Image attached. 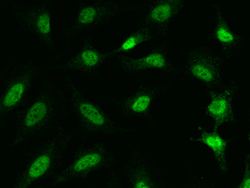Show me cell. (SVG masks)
<instances>
[{
    "label": "cell",
    "instance_id": "12",
    "mask_svg": "<svg viewBox=\"0 0 250 188\" xmlns=\"http://www.w3.org/2000/svg\"><path fill=\"white\" fill-rule=\"evenodd\" d=\"M187 5L182 0H157L137 4V24L150 29L162 40L171 26Z\"/></svg>",
    "mask_w": 250,
    "mask_h": 188
},
{
    "label": "cell",
    "instance_id": "6",
    "mask_svg": "<svg viewBox=\"0 0 250 188\" xmlns=\"http://www.w3.org/2000/svg\"><path fill=\"white\" fill-rule=\"evenodd\" d=\"M15 24L31 36L40 48L51 54L58 51L54 40V18L56 2L1 1Z\"/></svg>",
    "mask_w": 250,
    "mask_h": 188
},
{
    "label": "cell",
    "instance_id": "14",
    "mask_svg": "<svg viewBox=\"0 0 250 188\" xmlns=\"http://www.w3.org/2000/svg\"><path fill=\"white\" fill-rule=\"evenodd\" d=\"M240 86L236 82L225 80L220 86L208 90L206 93V113L213 122V129L233 125L238 121L237 101Z\"/></svg>",
    "mask_w": 250,
    "mask_h": 188
},
{
    "label": "cell",
    "instance_id": "15",
    "mask_svg": "<svg viewBox=\"0 0 250 188\" xmlns=\"http://www.w3.org/2000/svg\"><path fill=\"white\" fill-rule=\"evenodd\" d=\"M212 8L213 12L209 26L211 40L216 44L222 55L225 58L239 54L246 46L245 38L233 29L221 3H213Z\"/></svg>",
    "mask_w": 250,
    "mask_h": 188
},
{
    "label": "cell",
    "instance_id": "13",
    "mask_svg": "<svg viewBox=\"0 0 250 188\" xmlns=\"http://www.w3.org/2000/svg\"><path fill=\"white\" fill-rule=\"evenodd\" d=\"M123 74L131 78H137L148 72L156 71L165 74V77L178 74L176 61L170 50L164 45H159L146 54L123 58L118 61Z\"/></svg>",
    "mask_w": 250,
    "mask_h": 188
},
{
    "label": "cell",
    "instance_id": "19",
    "mask_svg": "<svg viewBox=\"0 0 250 188\" xmlns=\"http://www.w3.org/2000/svg\"><path fill=\"white\" fill-rule=\"evenodd\" d=\"M101 188H127L123 178L121 169H115L114 171H111Z\"/></svg>",
    "mask_w": 250,
    "mask_h": 188
},
{
    "label": "cell",
    "instance_id": "22",
    "mask_svg": "<svg viewBox=\"0 0 250 188\" xmlns=\"http://www.w3.org/2000/svg\"><path fill=\"white\" fill-rule=\"evenodd\" d=\"M48 188V187H47V186H46V185H44V186H41V187H40V188Z\"/></svg>",
    "mask_w": 250,
    "mask_h": 188
},
{
    "label": "cell",
    "instance_id": "3",
    "mask_svg": "<svg viewBox=\"0 0 250 188\" xmlns=\"http://www.w3.org/2000/svg\"><path fill=\"white\" fill-rule=\"evenodd\" d=\"M61 83L80 140L107 141L128 137L135 131L134 126L123 122L107 106L88 96L70 78L64 77Z\"/></svg>",
    "mask_w": 250,
    "mask_h": 188
},
{
    "label": "cell",
    "instance_id": "7",
    "mask_svg": "<svg viewBox=\"0 0 250 188\" xmlns=\"http://www.w3.org/2000/svg\"><path fill=\"white\" fill-rule=\"evenodd\" d=\"M127 8L126 3L97 0L79 3L72 17L62 27L60 40L66 47L91 39L95 32L120 17Z\"/></svg>",
    "mask_w": 250,
    "mask_h": 188
},
{
    "label": "cell",
    "instance_id": "20",
    "mask_svg": "<svg viewBox=\"0 0 250 188\" xmlns=\"http://www.w3.org/2000/svg\"><path fill=\"white\" fill-rule=\"evenodd\" d=\"M233 188H250V155L247 154L243 163V172Z\"/></svg>",
    "mask_w": 250,
    "mask_h": 188
},
{
    "label": "cell",
    "instance_id": "18",
    "mask_svg": "<svg viewBox=\"0 0 250 188\" xmlns=\"http://www.w3.org/2000/svg\"><path fill=\"white\" fill-rule=\"evenodd\" d=\"M179 188H217L213 181L205 175L192 169L183 172L179 180Z\"/></svg>",
    "mask_w": 250,
    "mask_h": 188
},
{
    "label": "cell",
    "instance_id": "5",
    "mask_svg": "<svg viewBox=\"0 0 250 188\" xmlns=\"http://www.w3.org/2000/svg\"><path fill=\"white\" fill-rule=\"evenodd\" d=\"M119 162L118 151L107 141H94L74 151L71 159L62 165L49 184L68 185L83 182L95 174L110 173Z\"/></svg>",
    "mask_w": 250,
    "mask_h": 188
},
{
    "label": "cell",
    "instance_id": "17",
    "mask_svg": "<svg viewBox=\"0 0 250 188\" xmlns=\"http://www.w3.org/2000/svg\"><path fill=\"white\" fill-rule=\"evenodd\" d=\"M157 40H160L152 30L143 26H137L136 29L126 34L120 43L108 49V59L110 61H119L123 58L130 56L143 46Z\"/></svg>",
    "mask_w": 250,
    "mask_h": 188
},
{
    "label": "cell",
    "instance_id": "4",
    "mask_svg": "<svg viewBox=\"0 0 250 188\" xmlns=\"http://www.w3.org/2000/svg\"><path fill=\"white\" fill-rule=\"evenodd\" d=\"M45 67L34 57H21L1 69L0 125L5 128L32 96L34 89L44 80Z\"/></svg>",
    "mask_w": 250,
    "mask_h": 188
},
{
    "label": "cell",
    "instance_id": "1",
    "mask_svg": "<svg viewBox=\"0 0 250 188\" xmlns=\"http://www.w3.org/2000/svg\"><path fill=\"white\" fill-rule=\"evenodd\" d=\"M69 113L62 83L43 80L12 121V148H25L41 135L64 122Z\"/></svg>",
    "mask_w": 250,
    "mask_h": 188
},
{
    "label": "cell",
    "instance_id": "2",
    "mask_svg": "<svg viewBox=\"0 0 250 188\" xmlns=\"http://www.w3.org/2000/svg\"><path fill=\"white\" fill-rule=\"evenodd\" d=\"M72 143L70 129L62 122L26 146L23 163L9 188H38L57 173Z\"/></svg>",
    "mask_w": 250,
    "mask_h": 188
},
{
    "label": "cell",
    "instance_id": "8",
    "mask_svg": "<svg viewBox=\"0 0 250 188\" xmlns=\"http://www.w3.org/2000/svg\"><path fill=\"white\" fill-rule=\"evenodd\" d=\"M169 81L168 78L163 77L145 83L125 95L106 99L105 106L123 122L136 127L137 123L150 120L157 101L167 91Z\"/></svg>",
    "mask_w": 250,
    "mask_h": 188
},
{
    "label": "cell",
    "instance_id": "9",
    "mask_svg": "<svg viewBox=\"0 0 250 188\" xmlns=\"http://www.w3.org/2000/svg\"><path fill=\"white\" fill-rule=\"evenodd\" d=\"M75 48L58 50L52 56V66L64 77L97 79L102 74L108 61V49H104L92 39L78 44Z\"/></svg>",
    "mask_w": 250,
    "mask_h": 188
},
{
    "label": "cell",
    "instance_id": "10",
    "mask_svg": "<svg viewBox=\"0 0 250 188\" xmlns=\"http://www.w3.org/2000/svg\"><path fill=\"white\" fill-rule=\"evenodd\" d=\"M221 56L205 44H193L185 51L178 66V74L185 80L199 83L205 92L220 86L225 79Z\"/></svg>",
    "mask_w": 250,
    "mask_h": 188
},
{
    "label": "cell",
    "instance_id": "21",
    "mask_svg": "<svg viewBox=\"0 0 250 188\" xmlns=\"http://www.w3.org/2000/svg\"><path fill=\"white\" fill-rule=\"evenodd\" d=\"M246 115H247V125L245 129V139L250 142V96L248 99L247 106H246Z\"/></svg>",
    "mask_w": 250,
    "mask_h": 188
},
{
    "label": "cell",
    "instance_id": "11",
    "mask_svg": "<svg viewBox=\"0 0 250 188\" xmlns=\"http://www.w3.org/2000/svg\"><path fill=\"white\" fill-rule=\"evenodd\" d=\"M121 171L127 188H173L142 145H135L128 150Z\"/></svg>",
    "mask_w": 250,
    "mask_h": 188
},
{
    "label": "cell",
    "instance_id": "16",
    "mask_svg": "<svg viewBox=\"0 0 250 188\" xmlns=\"http://www.w3.org/2000/svg\"><path fill=\"white\" fill-rule=\"evenodd\" d=\"M191 143L203 145L210 151L219 177L227 178L231 174V162L228 142L218 130L200 128L188 138Z\"/></svg>",
    "mask_w": 250,
    "mask_h": 188
}]
</instances>
